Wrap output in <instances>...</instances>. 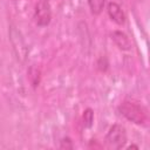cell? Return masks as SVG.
Returning a JSON list of instances; mask_svg holds the SVG:
<instances>
[{
  "label": "cell",
  "instance_id": "obj_1",
  "mask_svg": "<svg viewBox=\"0 0 150 150\" xmlns=\"http://www.w3.org/2000/svg\"><path fill=\"white\" fill-rule=\"evenodd\" d=\"M118 111L130 122L138 124V125H143L145 124L146 120H148V115H146V110L138 103L132 102V101H124L120 104L118 107Z\"/></svg>",
  "mask_w": 150,
  "mask_h": 150
},
{
  "label": "cell",
  "instance_id": "obj_2",
  "mask_svg": "<svg viewBox=\"0 0 150 150\" xmlns=\"http://www.w3.org/2000/svg\"><path fill=\"white\" fill-rule=\"evenodd\" d=\"M8 36H9V42L12 45V48H13V52H14L16 59L23 63L26 61L27 54H28L23 35L21 34L20 29L15 25L11 23L9 29H8Z\"/></svg>",
  "mask_w": 150,
  "mask_h": 150
},
{
  "label": "cell",
  "instance_id": "obj_3",
  "mask_svg": "<svg viewBox=\"0 0 150 150\" xmlns=\"http://www.w3.org/2000/svg\"><path fill=\"white\" fill-rule=\"evenodd\" d=\"M105 142L111 148L115 149L123 148L127 142V132L124 127H122L121 124H114L112 127H110L105 136Z\"/></svg>",
  "mask_w": 150,
  "mask_h": 150
},
{
  "label": "cell",
  "instance_id": "obj_4",
  "mask_svg": "<svg viewBox=\"0 0 150 150\" xmlns=\"http://www.w3.org/2000/svg\"><path fill=\"white\" fill-rule=\"evenodd\" d=\"M34 18L36 25L40 27H45L50 22L52 19V8L48 0H39L35 6Z\"/></svg>",
  "mask_w": 150,
  "mask_h": 150
},
{
  "label": "cell",
  "instance_id": "obj_5",
  "mask_svg": "<svg viewBox=\"0 0 150 150\" xmlns=\"http://www.w3.org/2000/svg\"><path fill=\"white\" fill-rule=\"evenodd\" d=\"M107 11H108V14L110 16V19L116 22L117 25H123L125 22V14L122 9V7L117 4V2H109L108 4V7H107Z\"/></svg>",
  "mask_w": 150,
  "mask_h": 150
},
{
  "label": "cell",
  "instance_id": "obj_6",
  "mask_svg": "<svg viewBox=\"0 0 150 150\" xmlns=\"http://www.w3.org/2000/svg\"><path fill=\"white\" fill-rule=\"evenodd\" d=\"M111 38L114 40V42L116 43V46L121 49V50H130L131 48V42L129 40V38L121 30H115L111 34Z\"/></svg>",
  "mask_w": 150,
  "mask_h": 150
},
{
  "label": "cell",
  "instance_id": "obj_7",
  "mask_svg": "<svg viewBox=\"0 0 150 150\" xmlns=\"http://www.w3.org/2000/svg\"><path fill=\"white\" fill-rule=\"evenodd\" d=\"M88 5H89L91 14L98 15V14H101V12L104 8L105 0H88Z\"/></svg>",
  "mask_w": 150,
  "mask_h": 150
},
{
  "label": "cell",
  "instance_id": "obj_8",
  "mask_svg": "<svg viewBox=\"0 0 150 150\" xmlns=\"http://www.w3.org/2000/svg\"><path fill=\"white\" fill-rule=\"evenodd\" d=\"M28 79L34 88H36L40 83V70L35 66H30L28 69Z\"/></svg>",
  "mask_w": 150,
  "mask_h": 150
},
{
  "label": "cell",
  "instance_id": "obj_9",
  "mask_svg": "<svg viewBox=\"0 0 150 150\" xmlns=\"http://www.w3.org/2000/svg\"><path fill=\"white\" fill-rule=\"evenodd\" d=\"M93 122H94V112L90 108H88L83 112V124H84V127L90 128L93 125Z\"/></svg>",
  "mask_w": 150,
  "mask_h": 150
},
{
  "label": "cell",
  "instance_id": "obj_10",
  "mask_svg": "<svg viewBox=\"0 0 150 150\" xmlns=\"http://www.w3.org/2000/svg\"><path fill=\"white\" fill-rule=\"evenodd\" d=\"M60 148L61 149H71L73 148V144H71V141H70V138H63L62 141H61V145H60Z\"/></svg>",
  "mask_w": 150,
  "mask_h": 150
}]
</instances>
